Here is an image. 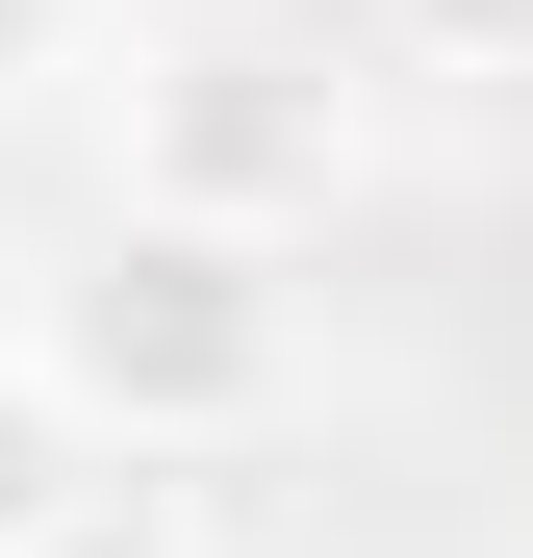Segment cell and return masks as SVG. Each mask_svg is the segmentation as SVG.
I'll list each match as a JSON object with an SVG mask.
<instances>
[{"mask_svg":"<svg viewBox=\"0 0 533 558\" xmlns=\"http://www.w3.org/2000/svg\"><path fill=\"white\" fill-rule=\"evenodd\" d=\"M26 355L102 457H254L305 407V279L280 229H178V204H102L51 279H26Z\"/></svg>","mask_w":533,"mask_h":558,"instance_id":"obj_1","label":"cell"},{"mask_svg":"<svg viewBox=\"0 0 533 558\" xmlns=\"http://www.w3.org/2000/svg\"><path fill=\"white\" fill-rule=\"evenodd\" d=\"M128 204H178V229H330L355 204V76L305 51V26H178L153 76H128Z\"/></svg>","mask_w":533,"mask_h":558,"instance_id":"obj_2","label":"cell"},{"mask_svg":"<svg viewBox=\"0 0 533 558\" xmlns=\"http://www.w3.org/2000/svg\"><path fill=\"white\" fill-rule=\"evenodd\" d=\"M76 483H102V432H76V407H51V355L0 330V558H26V533H51Z\"/></svg>","mask_w":533,"mask_h":558,"instance_id":"obj_3","label":"cell"},{"mask_svg":"<svg viewBox=\"0 0 533 558\" xmlns=\"http://www.w3.org/2000/svg\"><path fill=\"white\" fill-rule=\"evenodd\" d=\"M26 558H204V508H178V483H76Z\"/></svg>","mask_w":533,"mask_h":558,"instance_id":"obj_4","label":"cell"},{"mask_svg":"<svg viewBox=\"0 0 533 558\" xmlns=\"http://www.w3.org/2000/svg\"><path fill=\"white\" fill-rule=\"evenodd\" d=\"M381 51H458V76H533V0H355Z\"/></svg>","mask_w":533,"mask_h":558,"instance_id":"obj_5","label":"cell"},{"mask_svg":"<svg viewBox=\"0 0 533 558\" xmlns=\"http://www.w3.org/2000/svg\"><path fill=\"white\" fill-rule=\"evenodd\" d=\"M102 51V0H0V102H26V76H76Z\"/></svg>","mask_w":533,"mask_h":558,"instance_id":"obj_6","label":"cell"}]
</instances>
